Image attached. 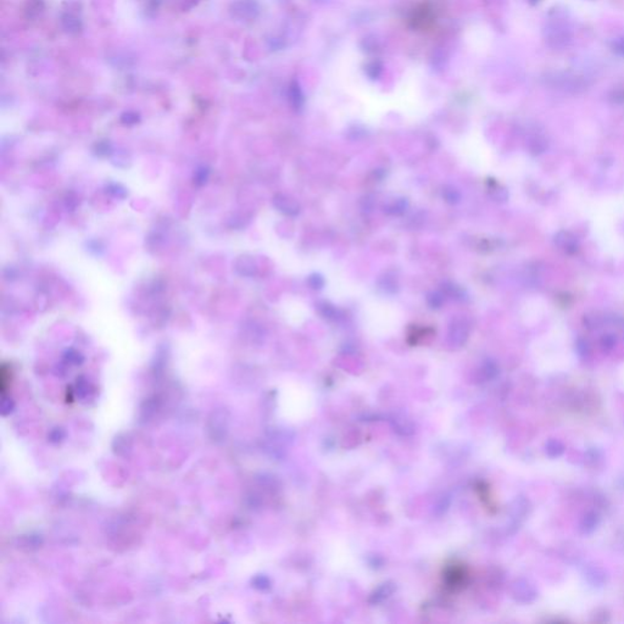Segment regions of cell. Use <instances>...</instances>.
<instances>
[{"label": "cell", "mask_w": 624, "mask_h": 624, "mask_svg": "<svg viewBox=\"0 0 624 624\" xmlns=\"http://www.w3.org/2000/svg\"><path fill=\"white\" fill-rule=\"evenodd\" d=\"M548 33V41L550 46L554 48H561L567 44V41L571 39V34L569 30L565 25L561 24H552L550 25L546 30Z\"/></svg>", "instance_id": "6da1fadb"}, {"label": "cell", "mask_w": 624, "mask_h": 624, "mask_svg": "<svg viewBox=\"0 0 624 624\" xmlns=\"http://www.w3.org/2000/svg\"><path fill=\"white\" fill-rule=\"evenodd\" d=\"M514 597L521 602H532L536 599V590L528 581L522 580L514 587Z\"/></svg>", "instance_id": "7a4b0ae2"}, {"label": "cell", "mask_w": 624, "mask_h": 624, "mask_svg": "<svg viewBox=\"0 0 624 624\" xmlns=\"http://www.w3.org/2000/svg\"><path fill=\"white\" fill-rule=\"evenodd\" d=\"M599 523H600L599 514L595 513V512H589L583 517V519H581V522H580V526H579V529H580V532L583 534H591L595 529L597 528Z\"/></svg>", "instance_id": "3957f363"}, {"label": "cell", "mask_w": 624, "mask_h": 624, "mask_svg": "<svg viewBox=\"0 0 624 624\" xmlns=\"http://www.w3.org/2000/svg\"><path fill=\"white\" fill-rule=\"evenodd\" d=\"M545 453L550 459H557L565 452L564 443L558 439H550L545 444Z\"/></svg>", "instance_id": "277c9868"}, {"label": "cell", "mask_w": 624, "mask_h": 624, "mask_svg": "<svg viewBox=\"0 0 624 624\" xmlns=\"http://www.w3.org/2000/svg\"><path fill=\"white\" fill-rule=\"evenodd\" d=\"M585 578L593 587H602L605 581H606L605 573L597 567H590L588 569L587 573H585Z\"/></svg>", "instance_id": "5b68a950"}, {"label": "cell", "mask_w": 624, "mask_h": 624, "mask_svg": "<svg viewBox=\"0 0 624 624\" xmlns=\"http://www.w3.org/2000/svg\"><path fill=\"white\" fill-rule=\"evenodd\" d=\"M444 198H445V200L450 202V204H456L460 200V193L456 191L455 188H452V186H446L445 189H444L443 192Z\"/></svg>", "instance_id": "8992f818"}, {"label": "cell", "mask_w": 624, "mask_h": 624, "mask_svg": "<svg viewBox=\"0 0 624 624\" xmlns=\"http://www.w3.org/2000/svg\"><path fill=\"white\" fill-rule=\"evenodd\" d=\"M318 310L321 311V314L326 318H334L338 314L336 307L332 306L330 304H328V302H322V304L318 305Z\"/></svg>", "instance_id": "52a82bcc"}, {"label": "cell", "mask_w": 624, "mask_h": 624, "mask_svg": "<svg viewBox=\"0 0 624 624\" xmlns=\"http://www.w3.org/2000/svg\"><path fill=\"white\" fill-rule=\"evenodd\" d=\"M406 209L407 201L404 200V199H400V200H395L394 204L389 207V210H391L390 212L394 215H403L404 212L406 211Z\"/></svg>", "instance_id": "ba28073f"}, {"label": "cell", "mask_w": 624, "mask_h": 624, "mask_svg": "<svg viewBox=\"0 0 624 624\" xmlns=\"http://www.w3.org/2000/svg\"><path fill=\"white\" fill-rule=\"evenodd\" d=\"M427 301L433 308H438L442 306V304H443V295L439 294V293H436V292L429 293V294H428Z\"/></svg>", "instance_id": "9c48e42d"}, {"label": "cell", "mask_w": 624, "mask_h": 624, "mask_svg": "<svg viewBox=\"0 0 624 624\" xmlns=\"http://www.w3.org/2000/svg\"><path fill=\"white\" fill-rule=\"evenodd\" d=\"M308 284H310L312 289H321L324 285L323 277L317 275V273H314V275H311L310 277H308Z\"/></svg>", "instance_id": "30bf717a"}, {"label": "cell", "mask_w": 624, "mask_h": 624, "mask_svg": "<svg viewBox=\"0 0 624 624\" xmlns=\"http://www.w3.org/2000/svg\"><path fill=\"white\" fill-rule=\"evenodd\" d=\"M612 50L617 55L624 57V37H620L612 43Z\"/></svg>", "instance_id": "8fae6325"}, {"label": "cell", "mask_w": 624, "mask_h": 624, "mask_svg": "<svg viewBox=\"0 0 624 624\" xmlns=\"http://www.w3.org/2000/svg\"><path fill=\"white\" fill-rule=\"evenodd\" d=\"M528 2H529L530 4H532V5H535V4H538V3H540V0H528Z\"/></svg>", "instance_id": "7c38bea8"}]
</instances>
